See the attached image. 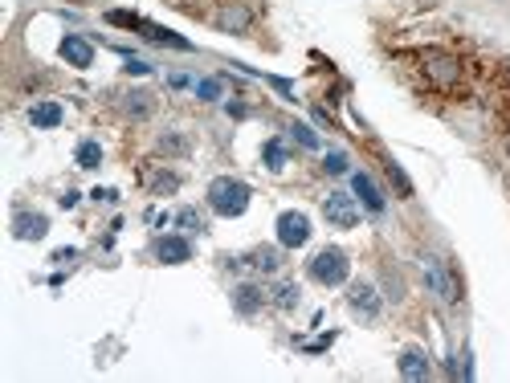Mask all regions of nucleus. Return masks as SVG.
Listing matches in <instances>:
<instances>
[{"mask_svg":"<svg viewBox=\"0 0 510 383\" xmlns=\"http://www.w3.org/2000/svg\"><path fill=\"white\" fill-rule=\"evenodd\" d=\"M46 233H49V220L41 213H21L12 220V237L17 241H41Z\"/></svg>","mask_w":510,"mask_h":383,"instance_id":"0eeeda50","label":"nucleus"},{"mask_svg":"<svg viewBox=\"0 0 510 383\" xmlns=\"http://www.w3.org/2000/svg\"><path fill=\"white\" fill-rule=\"evenodd\" d=\"M347 269H351V261H347L343 249H323V253L311 257V277L323 282V286H343Z\"/></svg>","mask_w":510,"mask_h":383,"instance_id":"f03ea898","label":"nucleus"},{"mask_svg":"<svg viewBox=\"0 0 510 383\" xmlns=\"http://www.w3.org/2000/svg\"><path fill=\"white\" fill-rule=\"evenodd\" d=\"M139 29H143V37H147V41H155V45H176V49H192V45L184 41V37H176V33H168V29H159V25H151V21H143Z\"/></svg>","mask_w":510,"mask_h":383,"instance_id":"ddd939ff","label":"nucleus"},{"mask_svg":"<svg viewBox=\"0 0 510 383\" xmlns=\"http://www.w3.org/2000/svg\"><path fill=\"white\" fill-rule=\"evenodd\" d=\"M237 310H241V314H257V310H262V290H257V286H241V290H237Z\"/></svg>","mask_w":510,"mask_h":383,"instance_id":"4468645a","label":"nucleus"},{"mask_svg":"<svg viewBox=\"0 0 510 383\" xmlns=\"http://www.w3.org/2000/svg\"><path fill=\"white\" fill-rule=\"evenodd\" d=\"M249 265H253L257 273H274V269H278V265H282V253H278V249H257V253H253V261H249Z\"/></svg>","mask_w":510,"mask_h":383,"instance_id":"dca6fc26","label":"nucleus"},{"mask_svg":"<svg viewBox=\"0 0 510 383\" xmlns=\"http://www.w3.org/2000/svg\"><path fill=\"white\" fill-rule=\"evenodd\" d=\"M290 130H294V139H298V143H302L306 151H315V147H319V135H315L311 127H302V123H294Z\"/></svg>","mask_w":510,"mask_h":383,"instance_id":"4be33fe9","label":"nucleus"},{"mask_svg":"<svg viewBox=\"0 0 510 383\" xmlns=\"http://www.w3.org/2000/svg\"><path fill=\"white\" fill-rule=\"evenodd\" d=\"M274 306H282V310H294V306H298V286H294V282H282L278 290H274Z\"/></svg>","mask_w":510,"mask_h":383,"instance_id":"a211bd4d","label":"nucleus"},{"mask_svg":"<svg viewBox=\"0 0 510 383\" xmlns=\"http://www.w3.org/2000/svg\"><path fill=\"white\" fill-rule=\"evenodd\" d=\"M176 220H180L184 228H204V224H200V213H192V208H184V213L176 216Z\"/></svg>","mask_w":510,"mask_h":383,"instance_id":"bb28decb","label":"nucleus"},{"mask_svg":"<svg viewBox=\"0 0 510 383\" xmlns=\"http://www.w3.org/2000/svg\"><path fill=\"white\" fill-rule=\"evenodd\" d=\"M388 175H392V184H396V192H400V196H413V184H409V175L396 168V164H388Z\"/></svg>","mask_w":510,"mask_h":383,"instance_id":"5701e85b","label":"nucleus"},{"mask_svg":"<svg viewBox=\"0 0 510 383\" xmlns=\"http://www.w3.org/2000/svg\"><path fill=\"white\" fill-rule=\"evenodd\" d=\"M29 119H33V127L49 130V127H57V123H61V106H57V102H37V106L29 110Z\"/></svg>","mask_w":510,"mask_h":383,"instance_id":"f8f14e48","label":"nucleus"},{"mask_svg":"<svg viewBox=\"0 0 510 383\" xmlns=\"http://www.w3.org/2000/svg\"><path fill=\"white\" fill-rule=\"evenodd\" d=\"M127 74H151V66L139 61V57H127Z\"/></svg>","mask_w":510,"mask_h":383,"instance_id":"cd10ccee","label":"nucleus"},{"mask_svg":"<svg viewBox=\"0 0 510 383\" xmlns=\"http://www.w3.org/2000/svg\"><path fill=\"white\" fill-rule=\"evenodd\" d=\"M225 94V82L221 78H204V82H196V98H204V102H217Z\"/></svg>","mask_w":510,"mask_h":383,"instance_id":"aec40b11","label":"nucleus"},{"mask_svg":"<svg viewBox=\"0 0 510 383\" xmlns=\"http://www.w3.org/2000/svg\"><path fill=\"white\" fill-rule=\"evenodd\" d=\"M262 155H266V168H274V171H282V168H286V147H282L278 139H270Z\"/></svg>","mask_w":510,"mask_h":383,"instance_id":"412c9836","label":"nucleus"},{"mask_svg":"<svg viewBox=\"0 0 510 383\" xmlns=\"http://www.w3.org/2000/svg\"><path fill=\"white\" fill-rule=\"evenodd\" d=\"M155 257H159V261H168V265H180V261L192 257V245H188L184 237H164V241L155 245Z\"/></svg>","mask_w":510,"mask_h":383,"instance_id":"9d476101","label":"nucleus"},{"mask_svg":"<svg viewBox=\"0 0 510 383\" xmlns=\"http://www.w3.org/2000/svg\"><path fill=\"white\" fill-rule=\"evenodd\" d=\"M323 216L335 224V228H355V220H360V208H355V200L351 196H343V192H331L323 200Z\"/></svg>","mask_w":510,"mask_h":383,"instance_id":"20e7f679","label":"nucleus"},{"mask_svg":"<svg viewBox=\"0 0 510 383\" xmlns=\"http://www.w3.org/2000/svg\"><path fill=\"white\" fill-rule=\"evenodd\" d=\"M278 241L286 249H298V245H306L311 241V220L302 213H282L278 216Z\"/></svg>","mask_w":510,"mask_h":383,"instance_id":"39448f33","label":"nucleus"},{"mask_svg":"<svg viewBox=\"0 0 510 383\" xmlns=\"http://www.w3.org/2000/svg\"><path fill=\"white\" fill-rule=\"evenodd\" d=\"M347 302H351V310L360 314V318H375L380 314V294H375V286H368V282H360V286H351V294H347Z\"/></svg>","mask_w":510,"mask_h":383,"instance_id":"423d86ee","label":"nucleus"},{"mask_svg":"<svg viewBox=\"0 0 510 383\" xmlns=\"http://www.w3.org/2000/svg\"><path fill=\"white\" fill-rule=\"evenodd\" d=\"M420 273H424L429 290H433L441 302H458V286H453V277H449V269H445L441 257H433V253L420 257Z\"/></svg>","mask_w":510,"mask_h":383,"instance_id":"7ed1b4c3","label":"nucleus"},{"mask_svg":"<svg viewBox=\"0 0 510 383\" xmlns=\"http://www.w3.org/2000/svg\"><path fill=\"white\" fill-rule=\"evenodd\" d=\"M102 164V147L94 143V139H86L82 147H78V168H98Z\"/></svg>","mask_w":510,"mask_h":383,"instance_id":"f3484780","label":"nucleus"},{"mask_svg":"<svg viewBox=\"0 0 510 383\" xmlns=\"http://www.w3.org/2000/svg\"><path fill=\"white\" fill-rule=\"evenodd\" d=\"M106 21L110 25H127V29H139L143 17H135V12H106Z\"/></svg>","mask_w":510,"mask_h":383,"instance_id":"393cba45","label":"nucleus"},{"mask_svg":"<svg viewBox=\"0 0 510 383\" xmlns=\"http://www.w3.org/2000/svg\"><path fill=\"white\" fill-rule=\"evenodd\" d=\"M172 188H176V175H159L155 179V192H172Z\"/></svg>","mask_w":510,"mask_h":383,"instance_id":"c85d7f7f","label":"nucleus"},{"mask_svg":"<svg viewBox=\"0 0 510 383\" xmlns=\"http://www.w3.org/2000/svg\"><path fill=\"white\" fill-rule=\"evenodd\" d=\"M53 261H61V265H66V261H78V253H74V249H57Z\"/></svg>","mask_w":510,"mask_h":383,"instance_id":"c756f323","label":"nucleus"},{"mask_svg":"<svg viewBox=\"0 0 510 383\" xmlns=\"http://www.w3.org/2000/svg\"><path fill=\"white\" fill-rule=\"evenodd\" d=\"M147 98H151V94H127V110H131V115H147V110H151Z\"/></svg>","mask_w":510,"mask_h":383,"instance_id":"a878e982","label":"nucleus"},{"mask_svg":"<svg viewBox=\"0 0 510 383\" xmlns=\"http://www.w3.org/2000/svg\"><path fill=\"white\" fill-rule=\"evenodd\" d=\"M326 171L331 175H343L347 171V151H326Z\"/></svg>","mask_w":510,"mask_h":383,"instance_id":"b1692460","label":"nucleus"},{"mask_svg":"<svg viewBox=\"0 0 510 383\" xmlns=\"http://www.w3.org/2000/svg\"><path fill=\"white\" fill-rule=\"evenodd\" d=\"M61 57H66L74 70H86L94 61V49H90V41H82V37H66V41H61Z\"/></svg>","mask_w":510,"mask_h":383,"instance_id":"1a4fd4ad","label":"nucleus"},{"mask_svg":"<svg viewBox=\"0 0 510 383\" xmlns=\"http://www.w3.org/2000/svg\"><path fill=\"white\" fill-rule=\"evenodd\" d=\"M249 25V12L245 8H229V12H221V29H229V33H241Z\"/></svg>","mask_w":510,"mask_h":383,"instance_id":"6ab92c4d","label":"nucleus"},{"mask_svg":"<svg viewBox=\"0 0 510 383\" xmlns=\"http://www.w3.org/2000/svg\"><path fill=\"white\" fill-rule=\"evenodd\" d=\"M429 74H433L441 86H449L453 78H458V66H453L449 57H429Z\"/></svg>","mask_w":510,"mask_h":383,"instance_id":"2eb2a0df","label":"nucleus"},{"mask_svg":"<svg viewBox=\"0 0 510 383\" xmlns=\"http://www.w3.org/2000/svg\"><path fill=\"white\" fill-rule=\"evenodd\" d=\"M400 375H404V380H424V375H429V359H424V351L409 346V351L400 355Z\"/></svg>","mask_w":510,"mask_h":383,"instance_id":"9b49d317","label":"nucleus"},{"mask_svg":"<svg viewBox=\"0 0 510 383\" xmlns=\"http://www.w3.org/2000/svg\"><path fill=\"white\" fill-rule=\"evenodd\" d=\"M351 188H355V196L364 200V208H368V213H384V196H380V188L371 184V175L355 171V175H351Z\"/></svg>","mask_w":510,"mask_h":383,"instance_id":"6e6552de","label":"nucleus"},{"mask_svg":"<svg viewBox=\"0 0 510 383\" xmlns=\"http://www.w3.org/2000/svg\"><path fill=\"white\" fill-rule=\"evenodd\" d=\"M208 204H213V213H221V216H241L249 208V188L241 179L221 175V179L208 184Z\"/></svg>","mask_w":510,"mask_h":383,"instance_id":"f257e3e1","label":"nucleus"}]
</instances>
